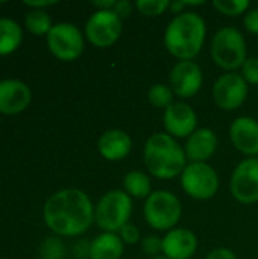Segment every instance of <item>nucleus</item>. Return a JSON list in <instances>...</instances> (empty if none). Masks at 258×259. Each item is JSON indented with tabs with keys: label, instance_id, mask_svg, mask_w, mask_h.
Listing matches in <instances>:
<instances>
[{
	"label": "nucleus",
	"instance_id": "obj_1",
	"mask_svg": "<svg viewBox=\"0 0 258 259\" xmlns=\"http://www.w3.org/2000/svg\"><path fill=\"white\" fill-rule=\"evenodd\" d=\"M44 222L50 231L62 237L84 234L94 220L90 197L76 188H65L52 194L43 209Z\"/></svg>",
	"mask_w": 258,
	"mask_h": 259
},
{
	"label": "nucleus",
	"instance_id": "obj_2",
	"mask_svg": "<svg viewBox=\"0 0 258 259\" xmlns=\"http://www.w3.org/2000/svg\"><path fill=\"white\" fill-rule=\"evenodd\" d=\"M205 33V21L199 14L182 12L167 24L164 46L167 52L179 61H192L201 52Z\"/></svg>",
	"mask_w": 258,
	"mask_h": 259
},
{
	"label": "nucleus",
	"instance_id": "obj_3",
	"mask_svg": "<svg viewBox=\"0 0 258 259\" xmlns=\"http://www.w3.org/2000/svg\"><path fill=\"white\" fill-rule=\"evenodd\" d=\"M144 165L158 179H172L182 175L187 167V156L178 141L169 134H154L143 149Z\"/></svg>",
	"mask_w": 258,
	"mask_h": 259
},
{
	"label": "nucleus",
	"instance_id": "obj_4",
	"mask_svg": "<svg viewBox=\"0 0 258 259\" xmlns=\"http://www.w3.org/2000/svg\"><path fill=\"white\" fill-rule=\"evenodd\" d=\"M132 212V200L123 190H111L105 193L94 208V222L105 232H120L128 225Z\"/></svg>",
	"mask_w": 258,
	"mask_h": 259
},
{
	"label": "nucleus",
	"instance_id": "obj_5",
	"mask_svg": "<svg viewBox=\"0 0 258 259\" xmlns=\"http://www.w3.org/2000/svg\"><path fill=\"white\" fill-rule=\"evenodd\" d=\"M246 41L236 27H222L211 41V56L216 65L233 71L242 68L246 58Z\"/></svg>",
	"mask_w": 258,
	"mask_h": 259
},
{
	"label": "nucleus",
	"instance_id": "obj_6",
	"mask_svg": "<svg viewBox=\"0 0 258 259\" xmlns=\"http://www.w3.org/2000/svg\"><path fill=\"white\" fill-rule=\"evenodd\" d=\"M146 223L157 231H172L179 222L182 206L179 199L166 190L151 193L143 206Z\"/></svg>",
	"mask_w": 258,
	"mask_h": 259
},
{
	"label": "nucleus",
	"instance_id": "obj_7",
	"mask_svg": "<svg viewBox=\"0 0 258 259\" xmlns=\"http://www.w3.org/2000/svg\"><path fill=\"white\" fill-rule=\"evenodd\" d=\"M182 190L196 200H208L219 190V176L207 162H190L181 175Z\"/></svg>",
	"mask_w": 258,
	"mask_h": 259
},
{
	"label": "nucleus",
	"instance_id": "obj_8",
	"mask_svg": "<svg viewBox=\"0 0 258 259\" xmlns=\"http://www.w3.org/2000/svg\"><path fill=\"white\" fill-rule=\"evenodd\" d=\"M47 46L55 58L70 62L82 55L84 36L75 24L58 23L47 33Z\"/></svg>",
	"mask_w": 258,
	"mask_h": 259
},
{
	"label": "nucleus",
	"instance_id": "obj_9",
	"mask_svg": "<svg viewBox=\"0 0 258 259\" xmlns=\"http://www.w3.org/2000/svg\"><path fill=\"white\" fill-rule=\"evenodd\" d=\"M122 18L113 11H96L85 23V36L96 47H109L122 35Z\"/></svg>",
	"mask_w": 258,
	"mask_h": 259
},
{
	"label": "nucleus",
	"instance_id": "obj_10",
	"mask_svg": "<svg viewBox=\"0 0 258 259\" xmlns=\"http://www.w3.org/2000/svg\"><path fill=\"white\" fill-rule=\"evenodd\" d=\"M231 194L245 205L258 202V158L243 159L231 176Z\"/></svg>",
	"mask_w": 258,
	"mask_h": 259
},
{
	"label": "nucleus",
	"instance_id": "obj_11",
	"mask_svg": "<svg viewBox=\"0 0 258 259\" xmlns=\"http://www.w3.org/2000/svg\"><path fill=\"white\" fill-rule=\"evenodd\" d=\"M213 97L224 111L239 109L248 97V82L239 73H225L214 82Z\"/></svg>",
	"mask_w": 258,
	"mask_h": 259
},
{
	"label": "nucleus",
	"instance_id": "obj_12",
	"mask_svg": "<svg viewBox=\"0 0 258 259\" xmlns=\"http://www.w3.org/2000/svg\"><path fill=\"white\" fill-rule=\"evenodd\" d=\"M202 82V70L193 61H179L169 73V87L175 96L182 99L193 97L201 90Z\"/></svg>",
	"mask_w": 258,
	"mask_h": 259
},
{
	"label": "nucleus",
	"instance_id": "obj_13",
	"mask_svg": "<svg viewBox=\"0 0 258 259\" xmlns=\"http://www.w3.org/2000/svg\"><path fill=\"white\" fill-rule=\"evenodd\" d=\"M164 127L170 137L189 138L198 126V115L195 109L184 102H173L163 115Z\"/></svg>",
	"mask_w": 258,
	"mask_h": 259
},
{
	"label": "nucleus",
	"instance_id": "obj_14",
	"mask_svg": "<svg viewBox=\"0 0 258 259\" xmlns=\"http://www.w3.org/2000/svg\"><path fill=\"white\" fill-rule=\"evenodd\" d=\"M32 100L30 88L18 79L0 80V114L14 115L23 112Z\"/></svg>",
	"mask_w": 258,
	"mask_h": 259
},
{
	"label": "nucleus",
	"instance_id": "obj_15",
	"mask_svg": "<svg viewBox=\"0 0 258 259\" xmlns=\"http://www.w3.org/2000/svg\"><path fill=\"white\" fill-rule=\"evenodd\" d=\"M230 138L234 147L251 156L258 155V121L252 117H239L230 127Z\"/></svg>",
	"mask_w": 258,
	"mask_h": 259
},
{
	"label": "nucleus",
	"instance_id": "obj_16",
	"mask_svg": "<svg viewBox=\"0 0 258 259\" xmlns=\"http://www.w3.org/2000/svg\"><path fill=\"white\" fill-rule=\"evenodd\" d=\"M161 240V252L167 259H190L198 249V238L187 228L172 229Z\"/></svg>",
	"mask_w": 258,
	"mask_h": 259
},
{
	"label": "nucleus",
	"instance_id": "obj_17",
	"mask_svg": "<svg viewBox=\"0 0 258 259\" xmlns=\"http://www.w3.org/2000/svg\"><path fill=\"white\" fill-rule=\"evenodd\" d=\"M217 149V137L216 134L208 129H196L189 138L184 146V152L189 161L192 162H207Z\"/></svg>",
	"mask_w": 258,
	"mask_h": 259
},
{
	"label": "nucleus",
	"instance_id": "obj_18",
	"mask_svg": "<svg viewBox=\"0 0 258 259\" xmlns=\"http://www.w3.org/2000/svg\"><path fill=\"white\" fill-rule=\"evenodd\" d=\"M97 149L106 161H122L131 153L132 140L122 129H109L100 135Z\"/></svg>",
	"mask_w": 258,
	"mask_h": 259
},
{
	"label": "nucleus",
	"instance_id": "obj_19",
	"mask_svg": "<svg viewBox=\"0 0 258 259\" xmlns=\"http://www.w3.org/2000/svg\"><path fill=\"white\" fill-rule=\"evenodd\" d=\"M125 252V243L120 235L103 232L90 244V259H120Z\"/></svg>",
	"mask_w": 258,
	"mask_h": 259
},
{
	"label": "nucleus",
	"instance_id": "obj_20",
	"mask_svg": "<svg viewBox=\"0 0 258 259\" xmlns=\"http://www.w3.org/2000/svg\"><path fill=\"white\" fill-rule=\"evenodd\" d=\"M21 39L23 32L20 24L11 18H0V56L15 52Z\"/></svg>",
	"mask_w": 258,
	"mask_h": 259
},
{
	"label": "nucleus",
	"instance_id": "obj_21",
	"mask_svg": "<svg viewBox=\"0 0 258 259\" xmlns=\"http://www.w3.org/2000/svg\"><path fill=\"white\" fill-rule=\"evenodd\" d=\"M125 193L131 197L137 199H148L151 196V179L146 173L140 170L129 171L123 179Z\"/></svg>",
	"mask_w": 258,
	"mask_h": 259
},
{
	"label": "nucleus",
	"instance_id": "obj_22",
	"mask_svg": "<svg viewBox=\"0 0 258 259\" xmlns=\"http://www.w3.org/2000/svg\"><path fill=\"white\" fill-rule=\"evenodd\" d=\"M24 24L33 35H47L53 27L50 15L44 9H30L24 17Z\"/></svg>",
	"mask_w": 258,
	"mask_h": 259
},
{
	"label": "nucleus",
	"instance_id": "obj_23",
	"mask_svg": "<svg viewBox=\"0 0 258 259\" xmlns=\"http://www.w3.org/2000/svg\"><path fill=\"white\" fill-rule=\"evenodd\" d=\"M173 91L169 85L164 83H154L148 91V100L155 108L167 109L173 103Z\"/></svg>",
	"mask_w": 258,
	"mask_h": 259
},
{
	"label": "nucleus",
	"instance_id": "obj_24",
	"mask_svg": "<svg viewBox=\"0 0 258 259\" xmlns=\"http://www.w3.org/2000/svg\"><path fill=\"white\" fill-rule=\"evenodd\" d=\"M249 2L248 0H214L213 6L224 15H230V17H237L243 12H248L249 8Z\"/></svg>",
	"mask_w": 258,
	"mask_h": 259
},
{
	"label": "nucleus",
	"instance_id": "obj_25",
	"mask_svg": "<svg viewBox=\"0 0 258 259\" xmlns=\"http://www.w3.org/2000/svg\"><path fill=\"white\" fill-rule=\"evenodd\" d=\"M65 247L59 238L50 237L40 247V259H64Z\"/></svg>",
	"mask_w": 258,
	"mask_h": 259
},
{
	"label": "nucleus",
	"instance_id": "obj_26",
	"mask_svg": "<svg viewBox=\"0 0 258 259\" xmlns=\"http://www.w3.org/2000/svg\"><path fill=\"white\" fill-rule=\"evenodd\" d=\"M135 8L143 15L157 17L170 8V2L169 0H138V2H135Z\"/></svg>",
	"mask_w": 258,
	"mask_h": 259
},
{
	"label": "nucleus",
	"instance_id": "obj_27",
	"mask_svg": "<svg viewBox=\"0 0 258 259\" xmlns=\"http://www.w3.org/2000/svg\"><path fill=\"white\" fill-rule=\"evenodd\" d=\"M242 77L251 85H258V58L252 56L245 61L242 65Z\"/></svg>",
	"mask_w": 258,
	"mask_h": 259
},
{
	"label": "nucleus",
	"instance_id": "obj_28",
	"mask_svg": "<svg viewBox=\"0 0 258 259\" xmlns=\"http://www.w3.org/2000/svg\"><path fill=\"white\" fill-rule=\"evenodd\" d=\"M120 238L125 244H129V246H134L140 241V231L137 226L128 223L125 225L122 229H120Z\"/></svg>",
	"mask_w": 258,
	"mask_h": 259
},
{
	"label": "nucleus",
	"instance_id": "obj_29",
	"mask_svg": "<svg viewBox=\"0 0 258 259\" xmlns=\"http://www.w3.org/2000/svg\"><path fill=\"white\" fill-rule=\"evenodd\" d=\"M141 249L146 255H157L163 249V240L158 237H146L141 240Z\"/></svg>",
	"mask_w": 258,
	"mask_h": 259
},
{
	"label": "nucleus",
	"instance_id": "obj_30",
	"mask_svg": "<svg viewBox=\"0 0 258 259\" xmlns=\"http://www.w3.org/2000/svg\"><path fill=\"white\" fill-rule=\"evenodd\" d=\"M243 24H245V29L254 35H258V8L254 9H249L245 15V20H243Z\"/></svg>",
	"mask_w": 258,
	"mask_h": 259
},
{
	"label": "nucleus",
	"instance_id": "obj_31",
	"mask_svg": "<svg viewBox=\"0 0 258 259\" xmlns=\"http://www.w3.org/2000/svg\"><path fill=\"white\" fill-rule=\"evenodd\" d=\"M132 9H134V3H131L129 0H117V2L114 3V8H113V11H114L120 18L129 17L131 12H132Z\"/></svg>",
	"mask_w": 258,
	"mask_h": 259
},
{
	"label": "nucleus",
	"instance_id": "obj_32",
	"mask_svg": "<svg viewBox=\"0 0 258 259\" xmlns=\"http://www.w3.org/2000/svg\"><path fill=\"white\" fill-rule=\"evenodd\" d=\"M205 259H237L233 250L220 247V249H214L213 252L208 253V256Z\"/></svg>",
	"mask_w": 258,
	"mask_h": 259
},
{
	"label": "nucleus",
	"instance_id": "obj_33",
	"mask_svg": "<svg viewBox=\"0 0 258 259\" xmlns=\"http://www.w3.org/2000/svg\"><path fill=\"white\" fill-rule=\"evenodd\" d=\"M55 0H41V2H24L26 6L32 8V9H44L46 6H52L55 5Z\"/></svg>",
	"mask_w": 258,
	"mask_h": 259
},
{
	"label": "nucleus",
	"instance_id": "obj_34",
	"mask_svg": "<svg viewBox=\"0 0 258 259\" xmlns=\"http://www.w3.org/2000/svg\"><path fill=\"white\" fill-rule=\"evenodd\" d=\"M116 0H99V2H93V5L97 8V11H108L114 8Z\"/></svg>",
	"mask_w": 258,
	"mask_h": 259
},
{
	"label": "nucleus",
	"instance_id": "obj_35",
	"mask_svg": "<svg viewBox=\"0 0 258 259\" xmlns=\"http://www.w3.org/2000/svg\"><path fill=\"white\" fill-rule=\"evenodd\" d=\"M186 8V2L184 0H179V2H170V11L176 15L182 14V9Z\"/></svg>",
	"mask_w": 258,
	"mask_h": 259
},
{
	"label": "nucleus",
	"instance_id": "obj_36",
	"mask_svg": "<svg viewBox=\"0 0 258 259\" xmlns=\"http://www.w3.org/2000/svg\"><path fill=\"white\" fill-rule=\"evenodd\" d=\"M154 259H167V258H154Z\"/></svg>",
	"mask_w": 258,
	"mask_h": 259
},
{
	"label": "nucleus",
	"instance_id": "obj_37",
	"mask_svg": "<svg viewBox=\"0 0 258 259\" xmlns=\"http://www.w3.org/2000/svg\"><path fill=\"white\" fill-rule=\"evenodd\" d=\"M0 259H2V258H0Z\"/></svg>",
	"mask_w": 258,
	"mask_h": 259
}]
</instances>
